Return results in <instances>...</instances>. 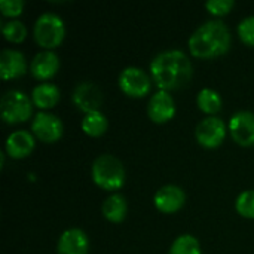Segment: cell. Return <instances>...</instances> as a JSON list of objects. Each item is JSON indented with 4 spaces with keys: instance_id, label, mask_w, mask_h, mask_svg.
<instances>
[{
    "instance_id": "5",
    "label": "cell",
    "mask_w": 254,
    "mask_h": 254,
    "mask_svg": "<svg viewBox=\"0 0 254 254\" xmlns=\"http://www.w3.org/2000/svg\"><path fill=\"white\" fill-rule=\"evenodd\" d=\"M33 101L25 92L18 89H9L0 100L1 118L6 124L15 125L28 121L33 116Z\"/></svg>"
},
{
    "instance_id": "10",
    "label": "cell",
    "mask_w": 254,
    "mask_h": 254,
    "mask_svg": "<svg viewBox=\"0 0 254 254\" xmlns=\"http://www.w3.org/2000/svg\"><path fill=\"white\" fill-rule=\"evenodd\" d=\"M73 103L85 115L98 112L103 104V92L94 82H80L73 91Z\"/></svg>"
},
{
    "instance_id": "11",
    "label": "cell",
    "mask_w": 254,
    "mask_h": 254,
    "mask_svg": "<svg viewBox=\"0 0 254 254\" xmlns=\"http://www.w3.org/2000/svg\"><path fill=\"white\" fill-rule=\"evenodd\" d=\"M186 202V195L180 186L165 185L159 188L153 196V204L158 211L164 214H174L183 208Z\"/></svg>"
},
{
    "instance_id": "9",
    "label": "cell",
    "mask_w": 254,
    "mask_h": 254,
    "mask_svg": "<svg viewBox=\"0 0 254 254\" xmlns=\"http://www.w3.org/2000/svg\"><path fill=\"white\" fill-rule=\"evenodd\" d=\"M228 131L232 140L243 146L250 147L254 144V113L249 110L237 112L231 116Z\"/></svg>"
},
{
    "instance_id": "21",
    "label": "cell",
    "mask_w": 254,
    "mask_h": 254,
    "mask_svg": "<svg viewBox=\"0 0 254 254\" xmlns=\"http://www.w3.org/2000/svg\"><path fill=\"white\" fill-rule=\"evenodd\" d=\"M170 254H202L201 243L190 234L179 235L170 247Z\"/></svg>"
},
{
    "instance_id": "22",
    "label": "cell",
    "mask_w": 254,
    "mask_h": 254,
    "mask_svg": "<svg viewBox=\"0 0 254 254\" xmlns=\"http://www.w3.org/2000/svg\"><path fill=\"white\" fill-rule=\"evenodd\" d=\"M1 33H3L4 39L10 43H21L27 37V28H25L24 22H21L18 19H10V21L4 22L1 25Z\"/></svg>"
},
{
    "instance_id": "6",
    "label": "cell",
    "mask_w": 254,
    "mask_h": 254,
    "mask_svg": "<svg viewBox=\"0 0 254 254\" xmlns=\"http://www.w3.org/2000/svg\"><path fill=\"white\" fill-rule=\"evenodd\" d=\"M152 77L140 67H127L121 71L118 85L121 91L131 98H143L152 89Z\"/></svg>"
},
{
    "instance_id": "20",
    "label": "cell",
    "mask_w": 254,
    "mask_h": 254,
    "mask_svg": "<svg viewBox=\"0 0 254 254\" xmlns=\"http://www.w3.org/2000/svg\"><path fill=\"white\" fill-rule=\"evenodd\" d=\"M196 104L201 112H204L210 116H214L216 113H219L222 110L223 100L217 91H214L211 88H204L198 92Z\"/></svg>"
},
{
    "instance_id": "17",
    "label": "cell",
    "mask_w": 254,
    "mask_h": 254,
    "mask_svg": "<svg viewBox=\"0 0 254 254\" xmlns=\"http://www.w3.org/2000/svg\"><path fill=\"white\" fill-rule=\"evenodd\" d=\"M60 98H61L60 88L54 83L43 82V83H39L37 86H34L31 91V101L42 112L55 107L58 104Z\"/></svg>"
},
{
    "instance_id": "4",
    "label": "cell",
    "mask_w": 254,
    "mask_h": 254,
    "mask_svg": "<svg viewBox=\"0 0 254 254\" xmlns=\"http://www.w3.org/2000/svg\"><path fill=\"white\" fill-rule=\"evenodd\" d=\"M33 37L43 51H52L60 46L65 37V25L60 15L52 12L42 13L33 27Z\"/></svg>"
},
{
    "instance_id": "2",
    "label": "cell",
    "mask_w": 254,
    "mask_h": 254,
    "mask_svg": "<svg viewBox=\"0 0 254 254\" xmlns=\"http://www.w3.org/2000/svg\"><path fill=\"white\" fill-rule=\"evenodd\" d=\"M232 36L228 25L220 19H211L199 25L189 37L188 46L193 57L210 60L226 54L231 48Z\"/></svg>"
},
{
    "instance_id": "25",
    "label": "cell",
    "mask_w": 254,
    "mask_h": 254,
    "mask_svg": "<svg viewBox=\"0 0 254 254\" xmlns=\"http://www.w3.org/2000/svg\"><path fill=\"white\" fill-rule=\"evenodd\" d=\"M235 6L234 0H208L205 3L207 10L214 16H225L228 15Z\"/></svg>"
},
{
    "instance_id": "16",
    "label": "cell",
    "mask_w": 254,
    "mask_h": 254,
    "mask_svg": "<svg viewBox=\"0 0 254 254\" xmlns=\"http://www.w3.org/2000/svg\"><path fill=\"white\" fill-rule=\"evenodd\" d=\"M36 147V137L33 132L18 129L12 134H9L6 140V155H9L12 159H24L33 153Z\"/></svg>"
},
{
    "instance_id": "12",
    "label": "cell",
    "mask_w": 254,
    "mask_h": 254,
    "mask_svg": "<svg viewBox=\"0 0 254 254\" xmlns=\"http://www.w3.org/2000/svg\"><path fill=\"white\" fill-rule=\"evenodd\" d=\"M147 115L155 124H165L176 115L174 98L167 91L155 92L147 103Z\"/></svg>"
},
{
    "instance_id": "23",
    "label": "cell",
    "mask_w": 254,
    "mask_h": 254,
    "mask_svg": "<svg viewBox=\"0 0 254 254\" xmlns=\"http://www.w3.org/2000/svg\"><path fill=\"white\" fill-rule=\"evenodd\" d=\"M235 210L244 219H254V189L244 190L238 195Z\"/></svg>"
},
{
    "instance_id": "7",
    "label": "cell",
    "mask_w": 254,
    "mask_h": 254,
    "mask_svg": "<svg viewBox=\"0 0 254 254\" xmlns=\"http://www.w3.org/2000/svg\"><path fill=\"white\" fill-rule=\"evenodd\" d=\"M64 125L58 116L49 112H39L31 121V132L42 143H55L63 137Z\"/></svg>"
},
{
    "instance_id": "13",
    "label": "cell",
    "mask_w": 254,
    "mask_h": 254,
    "mask_svg": "<svg viewBox=\"0 0 254 254\" xmlns=\"http://www.w3.org/2000/svg\"><path fill=\"white\" fill-rule=\"evenodd\" d=\"M27 71L25 55L18 49H3L0 54V76L3 80H13Z\"/></svg>"
},
{
    "instance_id": "14",
    "label": "cell",
    "mask_w": 254,
    "mask_h": 254,
    "mask_svg": "<svg viewBox=\"0 0 254 254\" xmlns=\"http://www.w3.org/2000/svg\"><path fill=\"white\" fill-rule=\"evenodd\" d=\"M60 70V58L54 51L37 52L30 63V73L37 80H49Z\"/></svg>"
},
{
    "instance_id": "19",
    "label": "cell",
    "mask_w": 254,
    "mask_h": 254,
    "mask_svg": "<svg viewBox=\"0 0 254 254\" xmlns=\"http://www.w3.org/2000/svg\"><path fill=\"white\" fill-rule=\"evenodd\" d=\"M82 131L89 135V137H101L106 134L107 128H109V121H107V116L98 110V112H91V113H86L82 119Z\"/></svg>"
},
{
    "instance_id": "3",
    "label": "cell",
    "mask_w": 254,
    "mask_h": 254,
    "mask_svg": "<svg viewBox=\"0 0 254 254\" xmlns=\"http://www.w3.org/2000/svg\"><path fill=\"white\" fill-rule=\"evenodd\" d=\"M91 177L100 189L115 192L119 190L125 183V168L116 156L104 153L94 159Z\"/></svg>"
},
{
    "instance_id": "8",
    "label": "cell",
    "mask_w": 254,
    "mask_h": 254,
    "mask_svg": "<svg viewBox=\"0 0 254 254\" xmlns=\"http://www.w3.org/2000/svg\"><path fill=\"white\" fill-rule=\"evenodd\" d=\"M226 124L223 119L217 116H208L202 119L196 129H195V137L196 141L205 147V149H217L226 138Z\"/></svg>"
},
{
    "instance_id": "24",
    "label": "cell",
    "mask_w": 254,
    "mask_h": 254,
    "mask_svg": "<svg viewBox=\"0 0 254 254\" xmlns=\"http://www.w3.org/2000/svg\"><path fill=\"white\" fill-rule=\"evenodd\" d=\"M237 31H238V36L243 43L254 48V15L246 16L244 19H241Z\"/></svg>"
},
{
    "instance_id": "1",
    "label": "cell",
    "mask_w": 254,
    "mask_h": 254,
    "mask_svg": "<svg viewBox=\"0 0 254 254\" xmlns=\"http://www.w3.org/2000/svg\"><path fill=\"white\" fill-rule=\"evenodd\" d=\"M192 61L180 49L162 51L150 63V77L159 91H179L192 80Z\"/></svg>"
},
{
    "instance_id": "18",
    "label": "cell",
    "mask_w": 254,
    "mask_h": 254,
    "mask_svg": "<svg viewBox=\"0 0 254 254\" xmlns=\"http://www.w3.org/2000/svg\"><path fill=\"white\" fill-rule=\"evenodd\" d=\"M101 211L104 219L110 223H121L127 217L128 202L121 193H113L103 202Z\"/></svg>"
},
{
    "instance_id": "15",
    "label": "cell",
    "mask_w": 254,
    "mask_h": 254,
    "mask_svg": "<svg viewBox=\"0 0 254 254\" xmlns=\"http://www.w3.org/2000/svg\"><path fill=\"white\" fill-rule=\"evenodd\" d=\"M88 252H89L88 235L79 228L67 229L58 238L57 254H88Z\"/></svg>"
},
{
    "instance_id": "26",
    "label": "cell",
    "mask_w": 254,
    "mask_h": 254,
    "mask_svg": "<svg viewBox=\"0 0 254 254\" xmlns=\"http://www.w3.org/2000/svg\"><path fill=\"white\" fill-rule=\"evenodd\" d=\"M25 3L22 0H0V10L1 15L6 18H16L22 13Z\"/></svg>"
}]
</instances>
